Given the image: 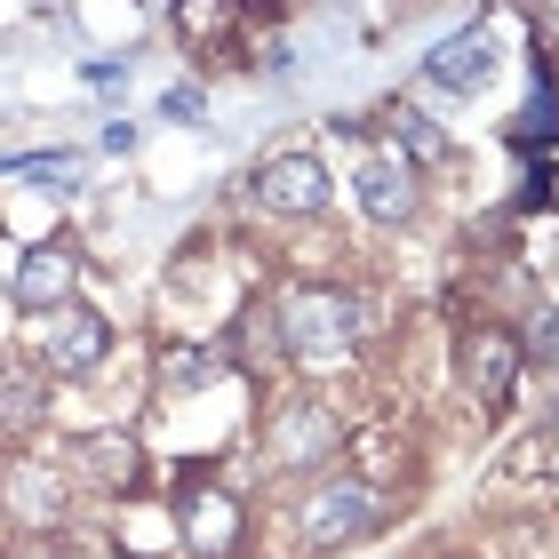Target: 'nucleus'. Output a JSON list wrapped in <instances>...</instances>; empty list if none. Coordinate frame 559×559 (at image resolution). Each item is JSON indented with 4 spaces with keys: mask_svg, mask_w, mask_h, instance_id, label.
Here are the masks:
<instances>
[{
    "mask_svg": "<svg viewBox=\"0 0 559 559\" xmlns=\"http://www.w3.org/2000/svg\"><path fill=\"white\" fill-rule=\"evenodd\" d=\"M168 120H200V112H209V105H200V88H168V105H160Z\"/></svg>",
    "mask_w": 559,
    "mask_h": 559,
    "instance_id": "nucleus-18",
    "label": "nucleus"
},
{
    "mask_svg": "<svg viewBox=\"0 0 559 559\" xmlns=\"http://www.w3.org/2000/svg\"><path fill=\"white\" fill-rule=\"evenodd\" d=\"M185 536L224 544V536H233V496H200V503H185Z\"/></svg>",
    "mask_w": 559,
    "mask_h": 559,
    "instance_id": "nucleus-16",
    "label": "nucleus"
},
{
    "mask_svg": "<svg viewBox=\"0 0 559 559\" xmlns=\"http://www.w3.org/2000/svg\"><path fill=\"white\" fill-rule=\"evenodd\" d=\"M280 344H288V360L304 368H336L352 344H360V304L344 288H296L280 304Z\"/></svg>",
    "mask_w": 559,
    "mask_h": 559,
    "instance_id": "nucleus-1",
    "label": "nucleus"
},
{
    "mask_svg": "<svg viewBox=\"0 0 559 559\" xmlns=\"http://www.w3.org/2000/svg\"><path fill=\"white\" fill-rule=\"evenodd\" d=\"M257 200L280 216H304V209H320L328 200V168L312 160V152H280V160L257 168Z\"/></svg>",
    "mask_w": 559,
    "mask_h": 559,
    "instance_id": "nucleus-7",
    "label": "nucleus"
},
{
    "mask_svg": "<svg viewBox=\"0 0 559 559\" xmlns=\"http://www.w3.org/2000/svg\"><path fill=\"white\" fill-rule=\"evenodd\" d=\"M360 209L376 224H408L416 216V168L400 152H368L360 160Z\"/></svg>",
    "mask_w": 559,
    "mask_h": 559,
    "instance_id": "nucleus-8",
    "label": "nucleus"
},
{
    "mask_svg": "<svg viewBox=\"0 0 559 559\" xmlns=\"http://www.w3.org/2000/svg\"><path fill=\"white\" fill-rule=\"evenodd\" d=\"M488 72H496V40L488 33H455V40H440L424 57V81L440 96H479V88H488Z\"/></svg>",
    "mask_w": 559,
    "mask_h": 559,
    "instance_id": "nucleus-6",
    "label": "nucleus"
},
{
    "mask_svg": "<svg viewBox=\"0 0 559 559\" xmlns=\"http://www.w3.org/2000/svg\"><path fill=\"white\" fill-rule=\"evenodd\" d=\"M264 455L280 472H320L336 455V416L320 408V392H288L264 424Z\"/></svg>",
    "mask_w": 559,
    "mask_h": 559,
    "instance_id": "nucleus-2",
    "label": "nucleus"
},
{
    "mask_svg": "<svg viewBox=\"0 0 559 559\" xmlns=\"http://www.w3.org/2000/svg\"><path fill=\"white\" fill-rule=\"evenodd\" d=\"M64 559H81V551H64Z\"/></svg>",
    "mask_w": 559,
    "mask_h": 559,
    "instance_id": "nucleus-19",
    "label": "nucleus"
},
{
    "mask_svg": "<svg viewBox=\"0 0 559 559\" xmlns=\"http://www.w3.org/2000/svg\"><path fill=\"white\" fill-rule=\"evenodd\" d=\"M105 352H112V328L96 320L88 304H57V312H40V360L57 376H88Z\"/></svg>",
    "mask_w": 559,
    "mask_h": 559,
    "instance_id": "nucleus-4",
    "label": "nucleus"
},
{
    "mask_svg": "<svg viewBox=\"0 0 559 559\" xmlns=\"http://www.w3.org/2000/svg\"><path fill=\"white\" fill-rule=\"evenodd\" d=\"M40 408H48V400H40V376H0V424H9V431H33Z\"/></svg>",
    "mask_w": 559,
    "mask_h": 559,
    "instance_id": "nucleus-13",
    "label": "nucleus"
},
{
    "mask_svg": "<svg viewBox=\"0 0 559 559\" xmlns=\"http://www.w3.org/2000/svg\"><path fill=\"white\" fill-rule=\"evenodd\" d=\"M72 280H81L72 248H64V240H40L33 257L16 264V304H33V312H57V304H72Z\"/></svg>",
    "mask_w": 559,
    "mask_h": 559,
    "instance_id": "nucleus-10",
    "label": "nucleus"
},
{
    "mask_svg": "<svg viewBox=\"0 0 559 559\" xmlns=\"http://www.w3.org/2000/svg\"><path fill=\"white\" fill-rule=\"evenodd\" d=\"M72 472L88 479V488H136V440L129 431H88L81 448H72Z\"/></svg>",
    "mask_w": 559,
    "mask_h": 559,
    "instance_id": "nucleus-11",
    "label": "nucleus"
},
{
    "mask_svg": "<svg viewBox=\"0 0 559 559\" xmlns=\"http://www.w3.org/2000/svg\"><path fill=\"white\" fill-rule=\"evenodd\" d=\"M376 527H384V496L360 488V479H336V488H320L312 512H304V544L312 551H344V544H368Z\"/></svg>",
    "mask_w": 559,
    "mask_h": 559,
    "instance_id": "nucleus-3",
    "label": "nucleus"
},
{
    "mask_svg": "<svg viewBox=\"0 0 559 559\" xmlns=\"http://www.w3.org/2000/svg\"><path fill=\"white\" fill-rule=\"evenodd\" d=\"M160 384H168V392H200V384H216V352H185V344H176L168 360H160Z\"/></svg>",
    "mask_w": 559,
    "mask_h": 559,
    "instance_id": "nucleus-15",
    "label": "nucleus"
},
{
    "mask_svg": "<svg viewBox=\"0 0 559 559\" xmlns=\"http://www.w3.org/2000/svg\"><path fill=\"white\" fill-rule=\"evenodd\" d=\"M384 120L400 129V160H408V168H416V160H440V152H448V136L431 129L416 105H384Z\"/></svg>",
    "mask_w": 559,
    "mask_h": 559,
    "instance_id": "nucleus-12",
    "label": "nucleus"
},
{
    "mask_svg": "<svg viewBox=\"0 0 559 559\" xmlns=\"http://www.w3.org/2000/svg\"><path fill=\"white\" fill-rule=\"evenodd\" d=\"M520 360H527V352H520L512 328H472V336H464V376H472L479 400H503V392H512Z\"/></svg>",
    "mask_w": 559,
    "mask_h": 559,
    "instance_id": "nucleus-9",
    "label": "nucleus"
},
{
    "mask_svg": "<svg viewBox=\"0 0 559 559\" xmlns=\"http://www.w3.org/2000/svg\"><path fill=\"white\" fill-rule=\"evenodd\" d=\"M0 503H9L24 527H57L64 520V472L40 464V455H16V464L0 472Z\"/></svg>",
    "mask_w": 559,
    "mask_h": 559,
    "instance_id": "nucleus-5",
    "label": "nucleus"
},
{
    "mask_svg": "<svg viewBox=\"0 0 559 559\" xmlns=\"http://www.w3.org/2000/svg\"><path fill=\"white\" fill-rule=\"evenodd\" d=\"M520 352H527V360H544V368H559V312H544V320H536V336H527Z\"/></svg>",
    "mask_w": 559,
    "mask_h": 559,
    "instance_id": "nucleus-17",
    "label": "nucleus"
},
{
    "mask_svg": "<svg viewBox=\"0 0 559 559\" xmlns=\"http://www.w3.org/2000/svg\"><path fill=\"white\" fill-rule=\"evenodd\" d=\"M551 136H559V96H551V88H536V105L512 120V144H520V152H544Z\"/></svg>",
    "mask_w": 559,
    "mask_h": 559,
    "instance_id": "nucleus-14",
    "label": "nucleus"
}]
</instances>
